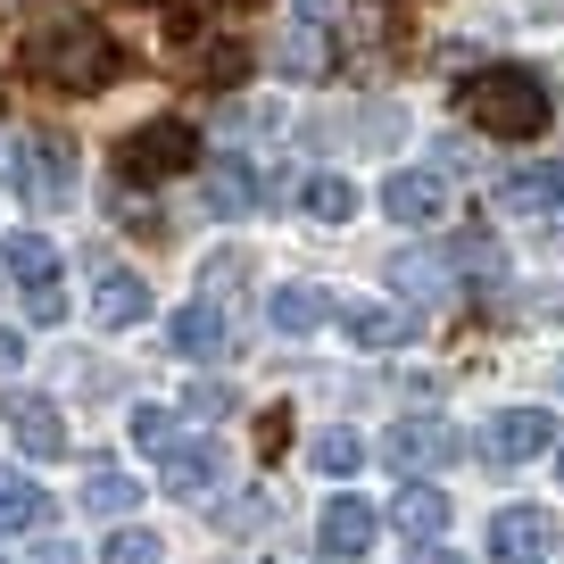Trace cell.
<instances>
[{
    "mask_svg": "<svg viewBox=\"0 0 564 564\" xmlns=\"http://www.w3.org/2000/svg\"><path fill=\"white\" fill-rule=\"evenodd\" d=\"M18 67L34 75L42 91L91 100V91H108V84L124 75V51H117V34H100L91 18H51V25H34V34H25Z\"/></svg>",
    "mask_w": 564,
    "mask_h": 564,
    "instance_id": "1",
    "label": "cell"
},
{
    "mask_svg": "<svg viewBox=\"0 0 564 564\" xmlns=\"http://www.w3.org/2000/svg\"><path fill=\"white\" fill-rule=\"evenodd\" d=\"M457 100H465V117H474L481 133H498V141H540L547 124H556V91L531 67H481V75H465Z\"/></svg>",
    "mask_w": 564,
    "mask_h": 564,
    "instance_id": "2",
    "label": "cell"
},
{
    "mask_svg": "<svg viewBox=\"0 0 564 564\" xmlns=\"http://www.w3.org/2000/svg\"><path fill=\"white\" fill-rule=\"evenodd\" d=\"M9 192L25 199V208H67L75 199V141L67 133H25L9 141Z\"/></svg>",
    "mask_w": 564,
    "mask_h": 564,
    "instance_id": "3",
    "label": "cell"
},
{
    "mask_svg": "<svg viewBox=\"0 0 564 564\" xmlns=\"http://www.w3.org/2000/svg\"><path fill=\"white\" fill-rule=\"evenodd\" d=\"M199 166V133L183 117H150L117 141V175L124 183H166V175H192Z\"/></svg>",
    "mask_w": 564,
    "mask_h": 564,
    "instance_id": "4",
    "label": "cell"
},
{
    "mask_svg": "<svg viewBox=\"0 0 564 564\" xmlns=\"http://www.w3.org/2000/svg\"><path fill=\"white\" fill-rule=\"evenodd\" d=\"M175 58L199 91H232L249 75V42L241 34H216L208 18H175Z\"/></svg>",
    "mask_w": 564,
    "mask_h": 564,
    "instance_id": "5",
    "label": "cell"
},
{
    "mask_svg": "<svg viewBox=\"0 0 564 564\" xmlns=\"http://www.w3.org/2000/svg\"><path fill=\"white\" fill-rule=\"evenodd\" d=\"M333 67H340L333 0H291V25H282V75H291V84H324Z\"/></svg>",
    "mask_w": 564,
    "mask_h": 564,
    "instance_id": "6",
    "label": "cell"
},
{
    "mask_svg": "<svg viewBox=\"0 0 564 564\" xmlns=\"http://www.w3.org/2000/svg\"><path fill=\"white\" fill-rule=\"evenodd\" d=\"M0 258H9V274H18L25 316H34V324H58V316H67V291H58V249L42 241V232H18Z\"/></svg>",
    "mask_w": 564,
    "mask_h": 564,
    "instance_id": "7",
    "label": "cell"
},
{
    "mask_svg": "<svg viewBox=\"0 0 564 564\" xmlns=\"http://www.w3.org/2000/svg\"><path fill=\"white\" fill-rule=\"evenodd\" d=\"M382 457L399 465V474H415V481H423V474H448V465L465 457V441H457V432H448L441 415H406L399 432H390V441H382Z\"/></svg>",
    "mask_w": 564,
    "mask_h": 564,
    "instance_id": "8",
    "label": "cell"
},
{
    "mask_svg": "<svg viewBox=\"0 0 564 564\" xmlns=\"http://www.w3.org/2000/svg\"><path fill=\"white\" fill-rule=\"evenodd\" d=\"M0 423L18 432V448L25 457H42V465H58L67 457V415H58L42 390H0Z\"/></svg>",
    "mask_w": 564,
    "mask_h": 564,
    "instance_id": "9",
    "label": "cell"
},
{
    "mask_svg": "<svg viewBox=\"0 0 564 564\" xmlns=\"http://www.w3.org/2000/svg\"><path fill=\"white\" fill-rule=\"evenodd\" d=\"M556 547V514L547 507H498L490 514V556L498 564H540Z\"/></svg>",
    "mask_w": 564,
    "mask_h": 564,
    "instance_id": "10",
    "label": "cell"
},
{
    "mask_svg": "<svg viewBox=\"0 0 564 564\" xmlns=\"http://www.w3.org/2000/svg\"><path fill=\"white\" fill-rule=\"evenodd\" d=\"M547 441H556V415H547V406H507V415L481 432V457L490 465H531Z\"/></svg>",
    "mask_w": 564,
    "mask_h": 564,
    "instance_id": "11",
    "label": "cell"
},
{
    "mask_svg": "<svg viewBox=\"0 0 564 564\" xmlns=\"http://www.w3.org/2000/svg\"><path fill=\"white\" fill-rule=\"evenodd\" d=\"M216 474H225V448H216L208 432H183V441L159 457V481H166V498H199Z\"/></svg>",
    "mask_w": 564,
    "mask_h": 564,
    "instance_id": "12",
    "label": "cell"
},
{
    "mask_svg": "<svg viewBox=\"0 0 564 564\" xmlns=\"http://www.w3.org/2000/svg\"><path fill=\"white\" fill-rule=\"evenodd\" d=\"M91 316H100L108 333H133V324L150 316V291H141V274H124V265H91Z\"/></svg>",
    "mask_w": 564,
    "mask_h": 564,
    "instance_id": "13",
    "label": "cell"
},
{
    "mask_svg": "<svg viewBox=\"0 0 564 564\" xmlns=\"http://www.w3.org/2000/svg\"><path fill=\"white\" fill-rule=\"evenodd\" d=\"M382 208L399 216V225H432V216L448 208V183L432 175V166H399V175L382 183Z\"/></svg>",
    "mask_w": 564,
    "mask_h": 564,
    "instance_id": "14",
    "label": "cell"
},
{
    "mask_svg": "<svg viewBox=\"0 0 564 564\" xmlns=\"http://www.w3.org/2000/svg\"><path fill=\"white\" fill-rule=\"evenodd\" d=\"M340 324H349L357 349H399V340H415V307H390V300H357V307H340Z\"/></svg>",
    "mask_w": 564,
    "mask_h": 564,
    "instance_id": "15",
    "label": "cell"
},
{
    "mask_svg": "<svg viewBox=\"0 0 564 564\" xmlns=\"http://www.w3.org/2000/svg\"><path fill=\"white\" fill-rule=\"evenodd\" d=\"M373 531H382V514H373L366 498H333L324 523H316V540H324V556H366Z\"/></svg>",
    "mask_w": 564,
    "mask_h": 564,
    "instance_id": "16",
    "label": "cell"
},
{
    "mask_svg": "<svg viewBox=\"0 0 564 564\" xmlns=\"http://www.w3.org/2000/svg\"><path fill=\"white\" fill-rule=\"evenodd\" d=\"M42 523H51V490L0 465V540H25V531H42Z\"/></svg>",
    "mask_w": 564,
    "mask_h": 564,
    "instance_id": "17",
    "label": "cell"
},
{
    "mask_svg": "<svg viewBox=\"0 0 564 564\" xmlns=\"http://www.w3.org/2000/svg\"><path fill=\"white\" fill-rule=\"evenodd\" d=\"M498 208H507V216L564 208V159H547V166H523V175H507V183H498Z\"/></svg>",
    "mask_w": 564,
    "mask_h": 564,
    "instance_id": "18",
    "label": "cell"
},
{
    "mask_svg": "<svg viewBox=\"0 0 564 564\" xmlns=\"http://www.w3.org/2000/svg\"><path fill=\"white\" fill-rule=\"evenodd\" d=\"M166 340H175V357H216L232 340V324H225V307H216V300H192V307H175Z\"/></svg>",
    "mask_w": 564,
    "mask_h": 564,
    "instance_id": "19",
    "label": "cell"
},
{
    "mask_svg": "<svg viewBox=\"0 0 564 564\" xmlns=\"http://www.w3.org/2000/svg\"><path fill=\"white\" fill-rule=\"evenodd\" d=\"M390 514H399V531H406L415 547H432V540L448 531V498L432 490V481H406V490H399V507H390Z\"/></svg>",
    "mask_w": 564,
    "mask_h": 564,
    "instance_id": "20",
    "label": "cell"
},
{
    "mask_svg": "<svg viewBox=\"0 0 564 564\" xmlns=\"http://www.w3.org/2000/svg\"><path fill=\"white\" fill-rule=\"evenodd\" d=\"M258 208V166L249 159H216L208 166V216H249Z\"/></svg>",
    "mask_w": 564,
    "mask_h": 564,
    "instance_id": "21",
    "label": "cell"
},
{
    "mask_svg": "<svg viewBox=\"0 0 564 564\" xmlns=\"http://www.w3.org/2000/svg\"><path fill=\"white\" fill-rule=\"evenodd\" d=\"M265 316H274V333H316V324L333 316V300H324L316 282H282L274 300H265Z\"/></svg>",
    "mask_w": 564,
    "mask_h": 564,
    "instance_id": "22",
    "label": "cell"
},
{
    "mask_svg": "<svg viewBox=\"0 0 564 564\" xmlns=\"http://www.w3.org/2000/svg\"><path fill=\"white\" fill-rule=\"evenodd\" d=\"M300 208L316 216V225H349V216H357V183L349 175H307L300 183Z\"/></svg>",
    "mask_w": 564,
    "mask_h": 564,
    "instance_id": "23",
    "label": "cell"
},
{
    "mask_svg": "<svg viewBox=\"0 0 564 564\" xmlns=\"http://www.w3.org/2000/svg\"><path fill=\"white\" fill-rule=\"evenodd\" d=\"M84 507L91 514H133L141 507V481L117 474V465H91V474H84Z\"/></svg>",
    "mask_w": 564,
    "mask_h": 564,
    "instance_id": "24",
    "label": "cell"
},
{
    "mask_svg": "<svg viewBox=\"0 0 564 564\" xmlns=\"http://www.w3.org/2000/svg\"><path fill=\"white\" fill-rule=\"evenodd\" d=\"M307 465H316V474H357V465H366V441H357V432H324V441L307 448Z\"/></svg>",
    "mask_w": 564,
    "mask_h": 564,
    "instance_id": "25",
    "label": "cell"
},
{
    "mask_svg": "<svg viewBox=\"0 0 564 564\" xmlns=\"http://www.w3.org/2000/svg\"><path fill=\"white\" fill-rule=\"evenodd\" d=\"M133 441H141V448H150V457H166V448H175V441H183V423H175V415H166V406H133Z\"/></svg>",
    "mask_w": 564,
    "mask_h": 564,
    "instance_id": "26",
    "label": "cell"
},
{
    "mask_svg": "<svg viewBox=\"0 0 564 564\" xmlns=\"http://www.w3.org/2000/svg\"><path fill=\"white\" fill-rule=\"evenodd\" d=\"M100 564H166V556H159V540H150V531H117V540L100 547Z\"/></svg>",
    "mask_w": 564,
    "mask_h": 564,
    "instance_id": "27",
    "label": "cell"
},
{
    "mask_svg": "<svg viewBox=\"0 0 564 564\" xmlns=\"http://www.w3.org/2000/svg\"><path fill=\"white\" fill-rule=\"evenodd\" d=\"M390 274H399L406 291H441V282H448V265H441V258H423V249H415V258H399Z\"/></svg>",
    "mask_w": 564,
    "mask_h": 564,
    "instance_id": "28",
    "label": "cell"
},
{
    "mask_svg": "<svg viewBox=\"0 0 564 564\" xmlns=\"http://www.w3.org/2000/svg\"><path fill=\"white\" fill-rule=\"evenodd\" d=\"M282 441H291V406H265V415H258V448L282 457Z\"/></svg>",
    "mask_w": 564,
    "mask_h": 564,
    "instance_id": "29",
    "label": "cell"
},
{
    "mask_svg": "<svg viewBox=\"0 0 564 564\" xmlns=\"http://www.w3.org/2000/svg\"><path fill=\"white\" fill-rule=\"evenodd\" d=\"M249 274V258L241 249H225V258H208V291H225V282H241Z\"/></svg>",
    "mask_w": 564,
    "mask_h": 564,
    "instance_id": "30",
    "label": "cell"
},
{
    "mask_svg": "<svg viewBox=\"0 0 564 564\" xmlns=\"http://www.w3.org/2000/svg\"><path fill=\"white\" fill-rule=\"evenodd\" d=\"M34 564H84V556H75V547H58V540H42V547H34Z\"/></svg>",
    "mask_w": 564,
    "mask_h": 564,
    "instance_id": "31",
    "label": "cell"
},
{
    "mask_svg": "<svg viewBox=\"0 0 564 564\" xmlns=\"http://www.w3.org/2000/svg\"><path fill=\"white\" fill-rule=\"evenodd\" d=\"M9 366H25V340L18 333H0V373H9Z\"/></svg>",
    "mask_w": 564,
    "mask_h": 564,
    "instance_id": "32",
    "label": "cell"
},
{
    "mask_svg": "<svg viewBox=\"0 0 564 564\" xmlns=\"http://www.w3.org/2000/svg\"><path fill=\"white\" fill-rule=\"evenodd\" d=\"M415 564H465V556H457V547H441V540H432V547H415Z\"/></svg>",
    "mask_w": 564,
    "mask_h": 564,
    "instance_id": "33",
    "label": "cell"
},
{
    "mask_svg": "<svg viewBox=\"0 0 564 564\" xmlns=\"http://www.w3.org/2000/svg\"><path fill=\"white\" fill-rule=\"evenodd\" d=\"M556 481H564V448H556Z\"/></svg>",
    "mask_w": 564,
    "mask_h": 564,
    "instance_id": "34",
    "label": "cell"
},
{
    "mask_svg": "<svg viewBox=\"0 0 564 564\" xmlns=\"http://www.w3.org/2000/svg\"><path fill=\"white\" fill-rule=\"evenodd\" d=\"M0 265H9V258H0Z\"/></svg>",
    "mask_w": 564,
    "mask_h": 564,
    "instance_id": "35",
    "label": "cell"
}]
</instances>
